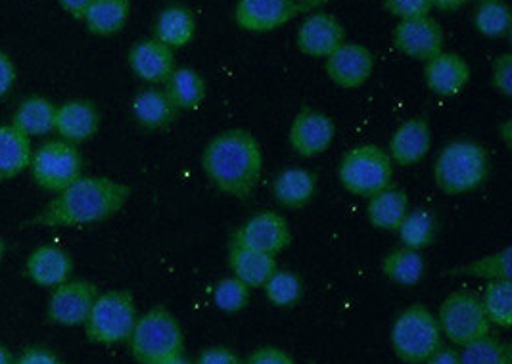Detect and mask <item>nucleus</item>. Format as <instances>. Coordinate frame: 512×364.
<instances>
[{
    "instance_id": "1",
    "label": "nucleus",
    "mask_w": 512,
    "mask_h": 364,
    "mask_svg": "<svg viewBox=\"0 0 512 364\" xmlns=\"http://www.w3.org/2000/svg\"><path fill=\"white\" fill-rule=\"evenodd\" d=\"M131 186L110 177H85L71 182L56 194L33 219L31 225L73 228L96 225L112 219L131 200Z\"/></svg>"
},
{
    "instance_id": "2",
    "label": "nucleus",
    "mask_w": 512,
    "mask_h": 364,
    "mask_svg": "<svg viewBox=\"0 0 512 364\" xmlns=\"http://www.w3.org/2000/svg\"><path fill=\"white\" fill-rule=\"evenodd\" d=\"M202 171L225 196L246 200L263 177V148L250 131L229 129L211 138L202 150Z\"/></svg>"
},
{
    "instance_id": "3",
    "label": "nucleus",
    "mask_w": 512,
    "mask_h": 364,
    "mask_svg": "<svg viewBox=\"0 0 512 364\" xmlns=\"http://www.w3.org/2000/svg\"><path fill=\"white\" fill-rule=\"evenodd\" d=\"M432 175L438 190L447 196L474 192L488 181V152L474 140H451L440 150Z\"/></svg>"
},
{
    "instance_id": "4",
    "label": "nucleus",
    "mask_w": 512,
    "mask_h": 364,
    "mask_svg": "<svg viewBox=\"0 0 512 364\" xmlns=\"http://www.w3.org/2000/svg\"><path fill=\"white\" fill-rule=\"evenodd\" d=\"M129 347L139 364H160L185 353V334L177 317L162 305L152 307L135 322Z\"/></svg>"
},
{
    "instance_id": "5",
    "label": "nucleus",
    "mask_w": 512,
    "mask_h": 364,
    "mask_svg": "<svg viewBox=\"0 0 512 364\" xmlns=\"http://www.w3.org/2000/svg\"><path fill=\"white\" fill-rule=\"evenodd\" d=\"M390 342L401 363L422 364L442 347V330L424 303H413L394 322Z\"/></svg>"
},
{
    "instance_id": "6",
    "label": "nucleus",
    "mask_w": 512,
    "mask_h": 364,
    "mask_svg": "<svg viewBox=\"0 0 512 364\" xmlns=\"http://www.w3.org/2000/svg\"><path fill=\"white\" fill-rule=\"evenodd\" d=\"M338 181L353 196L371 198L376 192L392 186L394 161L380 146H355L338 163Z\"/></svg>"
},
{
    "instance_id": "7",
    "label": "nucleus",
    "mask_w": 512,
    "mask_h": 364,
    "mask_svg": "<svg viewBox=\"0 0 512 364\" xmlns=\"http://www.w3.org/2000/svg\"><path fill=\"white\" fill-rule=\"evenodd\" d=\"M139 319L135 297L125 290H108L94 299L85 320L87 338L100 345H117L129 340Z\"/></svg>"
},
{
    "instance_id": "8",
    "label": "nucleus",
    "mask_w": 512,
    "mask_h": 364,
    "mask_svg": "<svg viewBox=\"0 0 512 364\" xmlns=\"http://www.w3.org/2000/svg\"><path fill=\"white\" fill-rule=\"evenodd\" d=\"M436 319L442 336H447L461 347L491 334V322L484 311L482 299L472 292L449 294L443 299Z\"/></svg>"
},
{
    "instance_id": "9",
    "label": "nucleus",
    "mask_w": 512,
    "mask_h": 364,
    "mask_svg": "<svg viewBox=\"0 0 512 364\" xmlns=\"http://www.w3.org/2000/svg\"><path fill=\"white\" fill-rule=\"evenodd\" d=\"M29 171L37 186L48 192H60L83 175V156L79 148L62 138L48 140L29 163Z\"/></svg>"
},
{
    "instance_id": "10",
    "label": "nucleus",
    "mask_w": 512,
    "mask_h": 364,
    "mask_svg": "<svg viewBox=\"0 0 512 364\" xmlns=\"http://www.w3.org/2000/svg\"><path fill=\"white\" fill-rule=\"evenodd\" d=\"M231 244L277 257L292 244V230L277 211H259L236 228Z\"/></svg>"
},
{
    "instance_id": "11",
    "label": "nucleus",
    "mask_w": 512,
    "mask_h": 364,
    "mask_svg": "<svg viewBox=\"0 0 512 364\" xmlns=\"http://www.w3.org/2000/svg\"><path fill=\"white\" fill-rule=\"evenodd\" d=\"M336 138V125L330 115L315 110V108H302L288 131L290 148L305 160H313L323 156L330 150Z\"/></svg>"
},
{
    "instance_id": "12",
    "label": "nucleus",
    "mask_w": 512,
    "mask_h": 364,
    "mask_svg": "<svg viewBox=\"0 0 512 364\" xmlns=\"http://www.w3.org/2000/svg\"><path fill=\"white\" fill-rule=\"evenodd\" d=\"M98 288L89 280H68L56 288L48 299L47 315L52 324L58 326H83L93 309Z\"/></svg>"
},
{
    "instance_id": "13",
    "label": "nucleus",
    "mask_w": 512,
    "mask_h": 364,
    "mask_svg": "<svg viewBox=\"0 0 512 364\" xmlns=\"http://www.w3.org/2000/svg\"><path fill=\"white\" fill-rule=\"evenodd\" d=\"M298 0H238L234 22L248 33H271L300 14Z\"/></svg>"
},
{
    "instance_id": "14",
    "label": "nucleus",
    "mask_w": 512,
    "mask_h": 364,
    "mask_svg": "<svg viewBox=\"0 0 512 364\" xmlns=\"http://www.w3.org/2000/svg\"><path fill=\"white\" fill-rule=\"evenodd\" d=\"M392 39L403 56L417 62H428L438 56L445 43L442 25L432 16L397 23Z\"/></svg>"
},
{
    "instance_id": "15",
    "label": "nucleus",
    "mask_w": 512,
    "mask_h": 364,
    "mask_svg": "<svg viewBox=\"0 0 512 364\" xmlns=\"http://www.w3.org/2000/svg\"><path fill=\"white\" fill-rule=\"evenodd\" d=\"M325 71L328 79L340 89H359L373 75L374 54L365 45L344 43L326 58Z\"/></svg>"
},
{
    "instance_id": "16",
    "label": "nucleus",
    "mask_w": 512,
    "mask_h": 364,
    "mask_svg": "<svg viewBox=\"0 0 512 364\" xmlns=\"http://www.w3.org/2000/svg\"><path fill=\"white\" fill-rule=\"evenodd\" d=\"M346 43V29L340 20L328 12H311L298 27L296 46L311 58H328L336 48Z\"/></svg>"
},
{
    "instance_id": "17",
    "label": "nucleus",
    "mask_w": 512,
    "mask_h": 364,
    "mask_svg": "<svg viewBox=\"0 0 512 364\" xmlns=\"http://www.w3.org/2000/svg\"><path fill=\"white\" fill-rule=\"evenodd\" d=\"M432 150V127L422 115H415L403 121L392 133L388 142V156L394 165L409 167L417 165Z\"/></svg>"
},
{
    "instance_id": "18",
    "label": "nucleus",
    "mask_w": 512,
    "mask_h": 364,
    "mask_svg": "<svg viewBox=\"0 0 512 364\" xmlns=\"http://www.w3.org/2000/svg\"><path fill=\"white\" fill-rule=\"evenodd\" d=\"M127 64L140 81L148 85H163L175 64V50L163 45L158 39H142L129 48Z\"/></svg>"
},
{
    "instance_id": "19",
    "label": "nucleus",
    "mask_w": 512,
    "mask_h": 364,
    "mask_svg": "<svg viewBox=\"0 0 512 364\" xmlns=\"http://www.w3.org/2000/svg\"><path fill=\"white\" fill-rule=\"evenodd\" d=\"M470 66L461 54L442 50L432 60L424 62V81L426 87L436 96L451 98L465 91L470 83Z\"/></svg>"
},
{
    "instance_id": "20",
    "label": "nucleus",
    "mask_w": 512,
    "mask_h": 364,
    "mask_svg": "<svg viewBox=\"0 0 512 364\" xmlns=\"http://www.w3.org/2000/svg\"><path fill=\"white\" fill-rule=\"evenodd\" d=\"M25 274L41 288H56L68 282L73 274L70 253L58 246H39L31 251L25 261Z\"/></svg>"
},
{
    "instance_id": "21",
    "label": "nucleus",
    "mask_w": 512,
    "mask_h": 364,
    "mask_svg": "<svg viewBox=\"0 0 512 364\" xmlns=\"http://www.w3.org/2000/svg\"><path fill=\"white\" fill-rule=\"evenodd\" d=\"M100 129V112L91 100H70L56 108L54 131L71 144L87 142Z\"/></svg>"
},
{
    "instance_id": "22",
    "label": "nucleus",
    "mask_w": 512,
    "mask_h": 364,
    "mask_svg": "<svg viewBox=\"0 0 512 364\" xmlns=\"http://www.w3.org/2000/svg\"><path fill=\"white\" fill-rule=\"evenodd\" d=\"M196 29L198 22L194 12L185 4H171L163 8L154 23V39L171 50H181L194 41Z\"/></svg>"
},
{
    "instance_id": "23",
    "label": "nucleus",
    "mask_w": 512,
    "mask_h": 364,
    "mask_svg": "<svg viewBox=\"0 0 512 364\" xmlns=\"http://www.w3.org/2000/svg\"><path fill=\"white\" fill-rule=\"evenodd\" d=\"M131 112L140 127L150 131H162L171 127L181 114L165 91L158 87H148L137 92L131 104Z\"/></svg>"
},
{
    "instance_id": "24",
    "label": "nucleus",
    "mask_w": 512,
    "mask_h": 364,
    "mask_svg": "<svg viewBox=\"0 0 512 364\" xmlns=\"http://www.w3.org/2000/svg\"><path fill=\"white\" fill-rule=\"evenodd\" d=\"M273 196L286 209H300L317 194V175L303 167H286L273 179Z\"/></svg>"
},
{
    "instance_id": "25",
    "label": "nucleus",
    "mask_w": 512,
    "mask_h": 364,
    "mask_svg": "<svg viewBox=\"0 0 512 364\" xmlns=\"http://www.w3.org/2000/svg\"><path fill=\"white\" fill-rule=\"evenodd\" d=\"M229 267L233 276L244 282L250 290L263 288L269 276L279 269L275 255L236 244L229 246Z\"/></svg>"
},
{
    "instance_id": "26",
    "label": "nucleus",
    "mask_w": 512,
    "mask_h": 364,
    "mask_svg": "<svg viewBox=\"0 0 512 364\" xmlns=\"http://www.w3.org/2000/svg\"><path fill=\"white\" fill-rule=\"evenodd\" d=\"M163 85V91L179 112H196L208 96L206 79L192 68L173 69Z\"/></svg>"
},
{
    "instance_id": "27",
    "label": "nucleus",
    "mask_w": 512,
    "mask_h": 364,
    "mask_svg": "<svg viewBox=\"0 0 512 364\" xmlns=\"http://www.w3.org/2000/svg\"><path fill=\"white\" fill-rule=\"evenodd\" d=\"M367 219L374 228L386 230V232H396L397 227L401 225L403 217L411 209L407 194L396 188L394 184L376 192L371 198H367Z\"/></svg>"
},
{
    "instance_id": "28",
    "label": "nucleus",
    "mask_w": 512,
    "mask_h": 364,
    "mask_svg": "<svg viewBox=\"0 0 512 364\" xmlns=\"http://www.w3.org/2000/svg\"><path fill=\"white\" fill-rule=\"evenodd\" d=\"M31 158V138L16 129L12 123L0 125V181L22 175L29 169Z\"/></svg>"
},
{
    "instance_id": "29",
    "label": "nucleus",
    "mask_w": 512,
    "mask_h": 364,
    "mask_svg": "<svg viewBox=\"0 0 512 364\" xmlns=\"http://www.w3.org/2000/svg\"><path fill=\"white\" fill-rule=\"evenodd\" d=\"M131 16V0H93L83 22L96 37H114Z\"/></svg>"
},
{
    "instance_id": "30",
    "label": "nucleus",
    "mask_w": 512,
    "mask_h": 364,
    "mask_svg": "<svg viewBox=\"0 0 512 364\" xmlns=\"http://www.w3.org/2000/svg\"><path fill=\"white\" fill-rule=\"evenodd\" d=\"M56 108L43 96H29L18 106L12 117V125L27 137H43L54 131Z\"/></svg>"
},
{
    "instance_id": "31",
    "label": "nucleus",
    "mask_w": 512,
    "mask_h": 364,
    "mask_svg": "<svg viewBox=\"0 0 512 364\" xmlns=\"http://www.w3.org/2000/svg\"><path fill=\"white\" fill-rule=\"evenodd\" d=\"M382 273L399 286H415L426 274V261L422 251L399 246L388 251L382 259Z\"/></svg>"
},
{
    "instance_id": "32",
    "label": "nucleus",
    "mask_w": 512,
    "mask_h": 364,
    "mask_svg": "<svg viewBox=\"0 0 512 364\" xmlns=\"http://www.w3.org/2000/svg\"><path fill=\"white\" fill-rule=\"evenodd\" d=\"M396 232L401 240V246L417 251L426 250L436 240L438 219L430 209H409Z\"/></svg>"
},
{
    "instance_id": "33",
    "label": "nucleus",
    "mask_w": 512,
    "mask_h": 364,
    "mask_svg": "<svg viewBox=\"0 0 512 364\" xmlns=\"http://www.w3.org/2000/svg\"><path fill=\"white\" fill-rule=\"evenodd\" d=\"M511 8L505 0L480 2L474 14V27L488 39H503L511 31Z\"/></svg>"
},
{
    "instance_id": "34",
    "label": "nucleus",
    "mask_w": 512,
    "mask_h": 364,
    "mask_svg": "<svg viewBox=\"0 0 512 364\" xmlns=\"http://www.w3.org/2000/svg\"><path fill=\"white\" fill-rule=\"evenodd\" d=\"M482 305L491 326L511 328L512 324V282L511 280H491L486 284Z\"/></svg>"
},
{
    "instance_id": "35",
    "label": "nucleus",
    "mask_w": 512,
    "mask_h": 364,
    "mask_svg": "<svg viewBox=\"0 0 512 364\" xmlns=\"http://www.w3.org/2000/svg\"><path fill=\"white\" fill-rule=\"evenodd\" d=\"M263 292L269 303L275 307L286 309L296 305L303 296L302 278L294 271L277 269L269 276V280L263 284Z\"/></svg>"
},
{
    "instance_id": "36",
    "label": "nucleus",
    "mask_w": 512,
    "mask_h": 364,
    "mask_svg": "<svg viewBox=\"0 0 512 364\" xmlns=\"http://www.w3.org/2000/svg\"><path fill=\"white\" fill-rule=\"evenodd\" d=\"M459 364H512L511 347L488 334L463 345Z\"/></svg>"
},
{
    "instance_id": "37",
    "label": "nucleus",
    "mask_w": 512,
    "mask_h": 364,
    "mask_svg": "<svg viewBox=\"0 0 512 364\" xmlns=\"http://www.w3.org/2000/svg\"><path fill=\"white\" fill-rule=\"evenodd\" d=\"M250 288L236 276L221 278L213 288V303L223 313H240L250 301Z\"/></svg>"
},
{
    "instance_id": "38",
    "label": "nucleus",
    "mask_w": 512,
    "mask_h": 364,
    "mask_svg": "<svg viewBox=\"0 0 512 364\" xmlns=\"http://www.w3.org/2000/svg\"><path fill=\"white\" fill-rule=\"evenodd\" d=\"M465 273L484 280H511V248L489 253L466 265Z\"/></svg>"
},
{
    "instance_id": "39",
    "label": "nucleus",
    "mask_w": 512,
    "mask_h": 364,
    "mask_svg": "<svg viewBox=\"0 0 512 364\" xmlns=\"http://www.w3.org/2000/svg\"><path fill=\"white\" fill-rule=\"evenodd\" d=\"M384 8L399 22L424 18L432 12L430 0H384Z\"/></svg>"
},
{
    "instance_id": "40",
    "label": "nucleus",
    "mask_w": 512,
    "mask_h": 364,
    "mask_svg": "<svg viewBox=\"0 0 512 364\" xmlns=\"http://www.w3.org/2000/svg\"><path fill=\"white\" fill-rule=\"evenodd\" d=\"M491 83L495 91L501 92L503 96L512 94V56L509 52L495 58L491 66Z\"/></svg>"
},
{
    "instance_id": "41",
    "label": "nucleus",
    "mask_w": 512,
    "mask_h": 364,
    "mask_svg": "<svg viewBox=\"0 0 512 364\" xmlns=\"http://www.w3.org/2000/svg\"><path fill=\"white\" fill-rule=\"evenodd\" d=\"M246 364H296V361L280 347L267 345V347L256 349Z\"/></svg>"
},
{
    "instance_id": "42",
    "label": "nucleus",
    "mask_w": 512,
    "mask_h": 364,
    "mask_svg": "<svg viewBox=\"0 0 512 364\" xmlns=\"http://www.w3.org/2000/svg\"><path fill=\"white\" fill-rule=\"evenodd\" d=\"M14 364H64V361L48 347H27Z\"/></svg>"
},
{
    "instance_id": "43",
    "label": "nucleus",
    "mask_w": 512,
    "mask_h": 364,
    "mask_svg": "<svg viewBox=\"0 0 512 364\" xmlns=\"http://www.w3.org/2000/svg\"><path fill=\"white\" fill-rule=\"evenodd\" d=\"M194 364H242V361L227 347H208L200 353Z\"/></svg>"
},
{
    "instance_id": "44",
    "label": "nucleus",
    "mask_w": 512,
    "mask_h": 364,
    "mask_svg": "<svg viewBox=\"0 0 512 364\" xmlns=\"http://www.w3.org/2000/svg\"><path fill=\"white\" fill-rule=\"evenodd\" d=\"M16 66L10 60V56L6 52L0 50V98L6 96L8 92L12 91L14 83H16Z\"/></svg>"
},
{
    "instance_id": "45",
    "label": "nucleus",
    "mask_w": 512,
    "mask_h": 364,
    "mask_svg": "<svg viewBox=\"0 0 512 364\" xmlns=\"http://www.w3.org/2000/svg\"><path fill=\"white\" fill-rule=\"evenodd\" d=\"M58 2L70 14L71 18L81 20V22H83L89 6L93 4V0H58Z\"/></svg>"
},
{
    "instance_id": "46",
    "label": "nucleus",
    "mask_w": 512,
    "mask_h": 364,
    "mask_svg": "<svg viewBox=\"0 0 512 364\" xmlns=\"http://www.w3.org/2000/svg\"><path fill=\"white\" fill-rule=\"evenodd\" d=\"M422 364H459V351L451 347H440Z\"/></svg>"
},
{
    "instance_id": "47",
    "label": "nucleus",
    "mask_w": 512,
    "mask_h": 364,
    "mask_svg": "<svg viewBox=\"0 0 512 364\" xmlns=\"http://www.w3.org/2000/svg\"><path fill=\"white\" fill-rule=\"evenodd\" d=\"M468 0H430L432 8H438L443 12H453V10H459L461 6H465Z\"/></svg>"
},
{
    "instance_id": "48",
    "label": "nucleus",
    "mask_w": 512,
    "mask_h": 364,
    "mask_svg": "<svg viewBox=\"0 0 512 364\" xmlns=\"http://www.w3.org/2000/svg\"><path fill=\"white\" fill-rule=\"evenodd\" d=\"M328 2H332V0H300V10L302 12H313V10L325 6Z\"/></svg>"
},
{
    "instance_id": "49",
    "label": "nucleus",
    "mask_w": 512,
    "mask_h": 364,
    "mask_svg": "<svg viewBox=\"0 0 512 364\" xmlns=\"http://www.w3.org/2000/svg\"><path fill=\"white\" fill-rule=\"evenodd\" d=\"M14 361V355L4 345H0V364H14Z\"/></svg>"
},
{
    "instance_id": "50",
    "label": "nucleus",
    "mask_w": 512,
    "mask_h": 364,
    "mask_svg": "<svg viewBox=\"0 0 512 364\" xmlns=\"http://www.w3.org/2000/svg\"><path fill=\"white\" fill-rule=\"evenodd\" d=\"M160 364H192L188 361L187 357H185V353H179V355H175V357H171V359H167V361H163Z\"/></svg>"
},
{
    "instance_id": "51",
    "label": "nucleus",
    "mask_w": 512,
    "mask_h": 364,
    "mask_svg": "<svg viewBox=\"0 0 512 364\" xmlns=\"http://www.w3.org/2000/svg\"><path fill=\"white\" fill-rule=\"evenodd\" d=\"M4 253H6V246H4V242H2V238H0V261L4 259Z\"/></svg>"
},
{
    "instance_id": "52",
    "label": "nucleus",
    "mask_w": 512,
    "mask_h": 364,
    "mask_svg": "<svg viewBox=\"0 0 512 364\" xmlns=\"http://www.w3.org/2000/svg\"><path fill=\"white\" fill-rule=\"evenodd\" d=\"M478 2H486V0H478Z\"/></svg>"
}]
</instances>
